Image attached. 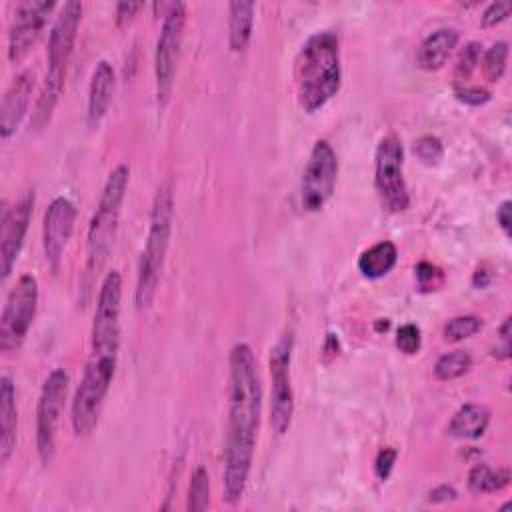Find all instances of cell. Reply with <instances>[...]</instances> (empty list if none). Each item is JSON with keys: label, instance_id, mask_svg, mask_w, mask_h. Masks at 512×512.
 Instances as JSON below:
<instances>
[{"label": "cell", "instance_id": "6da1fadb", "mask_svg": "<svg viewBox=\"0 0 512 512\" xmlns=\"http://www.w3.org/2000/svg\"><path fill=\"white\" fill-rule=\"evenodd\" d=\"M262 414V384L252 348L232 346L228 356V434L224 448V502L236 504L244 496Z\"/></svg>", "mask_w": 512, "mask_h": 512}, {"label": "cell", "instance_id": "7a4b0ae2", "mask_svg": "<svg viewBox=\"0 0 512 512\" xmlns=\"http://www.w3.org/2000/svg\"><path fill=\"white\" fill-rule=\"evenodd\" d=\"M120 302L122 276L112 270L104 276L98 290L90 332V356L72 398L70 422L78 438L92 434L96 428L106 394L114 380L120 352Z\"/></svg>", "mask_w": 512, "mask_h": 512}, {"label": "cell", "instance_id": "3957f363", "mask_svg": "<svg viewBox=\"0 0 512 512\" xmlns=\"http://www.w3.org/2000/svg\"><path fill=\"white\" fill-rule=\"evenodd\" d=\"M340 42L330 30L312 34L296 60L298 104L306 114L322 110L340 90Z\"/></svg>", "mask_w": 512, "mask_h": 512}, {"label": "cell", "instance_id": "277c9868", "mask_svg": "<svg viewBox=\"0 0 512 512\" xmlns=\"http://www.w3.org/2000/svg\"><path fill=\"white\" fill-rule=\"evenodd\" d=\"M172 218H174V194L172 184L164 180L154 196L152 210H150V226L146 234V242L138 260L136 270V288H134V302L136 310L144 312L154 302L158 282L162 276L170 234H172Z\"/></svg>", "mask_w": 512, "mask_h": 512}, {"label": "cell", "instance_id": "5b68a950", "mask_svg": "<svg viewBox=\"0 0 512 512\" xmlns=\"http://www.w3.org/2000/svg\"><path fill=\"white\" fill-rule=\"evenodd\" d=\"M128 178H130V168L126 164H118L106 178L98 206L88 222L86 268H84L86 276H94V272L102 268V264L106 262L112 250L122 202L128 188Z\"/></svg>", "mask_w": 512, "mask_h": 512}, {"label": "cell", "instance_id": "8992f818", "mask_svg": "<svg viewBox=\"0 0 512 512\" xmlns=\"http://www.w3.org/2000/svg\"><path fill=\"white\" fill-rule=\"evenodd\" d=\"M184 24H186V4L172 2L166 14L162 16V26L156 40V52H154V80H156L158 108H164L168 104L174 90Z\"/></svg>", "mask_w": 512, "mask_h": 512}, {"label": "cell", "instance_id": "52a82bcc", "mask_svg": "<svg viewBox=\"0 0 512 512\" xmlns=\"http://www.w3.org/2000/svg\"><path fill=\"white\" fill-rule=\"evenodd\" d=\"M374 184L382 204L390 212H404L410 206L404 178V148L396 134L384 136L374 154Z\"/></svg>", "mask_w": 512, "mask_h": 512}, {"label": "cell", "instance_id": "ba28073f", "mask_svg": "<svg viewBox=\"0 0 512 512\" xmlns=\"http://www.w3.org/2000/svg\"><path fill=\"white\" fill-rule=\"evenodd\" d=\"M38 308V280L22 274L8 292L0 316V348L14 352L22 346Z\"/></svg>", "mask_w": 512, "mask_h": 512}, {"label": "cell", "instance_id": "9c48e42d", "mask_svg": "<svg viewBox=\"0 0 512 512\" xmlns=\"http://www.w3.org/2000/svg\"><path fill=\"white\" fill-rule=\"evenodd\" d=\"M70 376L64 368H54L40 390L36 406V450L42 464H48L54 458L56 450V430L60 414L68 396Z\"/></svg>", "mask_w": 512, "mask_h": 512}, {"label": "cell", "instance_id": "30bf717a", "mask_svg": "<svg viewBox=\"0 0 512 512\" xmlns=\"http://www.w3.org/2000/svg\"><path fill=\"white\" fill-rule=\"evenodd\" d=\"M294 338L284 334L270 350V426L276 434H286L294 416V388L290 378Z\"/></svg>", "mask_w": 512, "mask_h": 512}, {"label": "cell", "instance_id": "8fae6325", "mask_svg": "<svg viewBox=\"0 0 512 512\" xmlns=\"http://www.w3.org/2000/svg\"><path fill=\"white\" fill-rule=\"evenodd\" d=\"M338 178V158L334 148L326 140L314 142L302 182H300V202L308 212H318L332 198Z\"/></svg>", "mask_w": 512, "mask_h": 512}, {"label": "cell", "instance_id": "7c38bea8", "mask_svg": "<svg viewBox=\"0 0 512 512\" xmlns=\"http://www.w3.org/2000/svg\"><path fill=\"white\" fill-rule=\"evenodd\" d=\"M82 20V4L76 0L64 2L60 12L54 18V24L48 34V48H46V78L52 82L64 84L66 68L74 50L78 26Z\"/></svg>", "mask_w": 512, "mask_h": 512}, {"label": "cell", "instance_id": "4fadbf2b", "mask_svg": "<svg viewBox=\"0 0 512 512\" xmlns=\"http://www.w3.org/2000/svg\"><path fill=\"white\" fill-rule=\"evenodd\" d=\"M54 0H24L16 4L8 28V58L10 62L22 60L42 34L48 16L54 12Z\"/></svg>", "mask_w": 512, "mask_h": 512}, {"label": "cell", "instance_id": "5bb4252c", "mask_svg": "<svg viewBox=\"0 0 512 512\" xmlns=\"http://www.w3.org/2000/svg\"><path fill=\"white\" fill-rule=\"evenodd\" d=\"M34 208V190L24 192L2 216V234H0V276L6 280L20 256L24 238L28 232L30 216Z\"/></svg>", "mask_w": 512, "mask_h": 512}, {"label": "cell", "instance_id": "9a60e30c", "mask_svg": "<svg viewBox=\"0 0 512 512\" xmlns=\"http://www.w3.org/2000/svg\"><path fill=\"white\" fill-rule=\"evenodd\" d=\"M76 206L72 200L58 196L54 198L42 218V248L44 258L52 270H58L62 254L70 242L76 222Z\"/></svg>", "mask_w": 512, "mask_h": 512}, {"label": "cell", "instance_id": "2e32d148", "mask_svg": "<svg viewBox=\"0 0 512 512\" xmlns=\"http://www.w3.org/2000/svg\"><path fill=\"white\" fill-rule=\"evenodd\" d=\"M34 86H36L34 72L24 70L12 80V84L4 92L2 108H0V134L4 140H8L16 132L22 118L26 116Z\"/></svg>", "mask_w": 512, "mask_h": 512}, {"label": "cell", "instance_id": "e0dca14e", "mask_svg": "<svg viewBox=\"0 0 512 512\" xmlns=\"http://www.w3.org/2000/svg\"><path fill=\"white\" fill-rule=\"evenodd\" d=\"M116 88V74L110 62L100 60L90 76V86H88V106H86V122L90 128H96L102 118L106 116L112 96Z\"/></svg>", "mask_w": 512, "mask_h": 512}, {"label": "cell", "instance_id": "ac0fdd59", "mask_svg": "<svg viewBox=\"0 0 512 512\" xmlns=\"http://www.w3.org/2000/svg\"><path fill=\"white\" fill-rule=\"evenodd\" d=\"M458 40H460V34L452 26H444V28H438L432 34H428L416 52L418 68H422L426 72L440 70L446 64V60L450 58Z\"/></svg>", "mask_w": 512, "mask_h": 512}, {"label": "cell", "instance_id": "d6986e66", "mask_svg": "<svg viewBox=\"0 0 512 512\" xmlns=\"http://www.w3.org/2000/svg\"><path fill=\"white\" fill-rule=\"evenodd\" d=\"M16 428H18V408H16V388L10 376L0 378V462L6 464L16 448Z\"/></svg>", "mask_w": 512, "mask_h": 512}, {"label": "cell", "instance_id": "ffe728a7", "mask_svg": "<svg viewBox=\"0 0 512 512\" xmlns=\"http://www.w3.org/2000/svg\"><path fill=\"white\" fill-rule=\"evenodd\" d=\"M490 424V410L484 404H462L448 422V434L460 440H476L484 436Z\"/></svg>", "mask_w": 512, "mask_h": 512}, {"label": "cell", "instance_id": "44dd1931", "mask_svg": "<svg viewBox=\"0 0 512 512\" xmlns=\"http://www.w3.org/2000/svg\"><path fill=\"white\" fill-rule=\"evenodd\" d=\"M398 262V248L390 240H380L366 248L358 258V270L364 278L378 280L392 272Z\"/></svg>", "mask_w": 512, "mask_h": 512}, {"label": "cell", "instance_id": "7402d4cb", "mask_svg": "<svg viewBox=\"0 0 512 512\" xmlns=\"http://www.w3.org/2000/svg\"><path fill=\"white\" fill-rule=\"evenodd\" d=\"M254 2L236 0L228 4V42L232 52H244L252 38Z\"/></svg>", "mask_w": 512, "mask_h": 512}, {"label": "cell", "instance_id": "603a6c76", "mask_svg": "<svg viewBox=\"0 0 512 512\" xmlns=\"http://www.w3.org/2000/svg\"><path fill=\"white\" fill-rule=\"evenodd\" d=\"M510 484L508 468H492L488 464H476L468 474V488L474 494H492L500 492Z\"/></svg>", "mask_w": 512, "mask_h": 512}, {"label": "cell", "instance_id": "cb8c5ba5", "mask_svg": "<svg viewBox=\"0 0 512 512\" xmlns=\"http://www.w3.org/2000/svg\"><path fill=\"white\" fill-rule=\"evenodd\" d=\"M472 368V356L466 350H452L442 354L434 364V376L442 382L464 376Z\"/></svg>", "mask_w": 512, "mask_h": 512}, {"label": "cell", "instance_id": "d4e9b609", "mask_svg": "<svg viewBox=\"0 0 512 512\" xmlns=\"http://www.w3.org/2000/svg\"><path fill=\"white\" fill-rule=\"evenodd\" d=\"M506 62H508V42L498 40L482 56L484 78L488 82H498L506 72Z\"/></svg>", "mask_w": 512, "mask_h": 512}, {"label": "cell", "instance_id": "484cf974", "mask_svg": "<svg viewBox=\"0 0 512 512\" xmlns=\"http://www.w3.org/2000/svg\"><path fill=\"white\" fill-rule=\"evenodd\" d=\"M210 500V476L204 466H196L188 486V510H206Z\"/></svg>", "mask_w": 512, "mask_h": 512}, {"label": "cell", "instance_id": "4316f807", "mask_svg": "<svg viewBox=\"0 0 512 512\" xmlns=\"http://www.w3.org/2000/svg\"><path fill=\"white\" fill-rule=\"evenodd\" d=\"M480 58H482V44L476 42V40L468 42L460 50V56H458L456 68H454V80H456L458 86H466V80H470V76L478 68Z\"/></svg>", "mask_w": 512, "mask_h": 512}, {"label": "cell", "instance_id": "83f0119b", "mask_svg": "<svg viewBox=\"0 0 512 512\" xmlns=\"http://www.w3.org/2000/svg\"><path fill=\"white\" fill-rule=\"evenodd\" d=\"M480 328H482V320L474 314L454 316L444 326V340L446 342H460V340H466V338L474 336Z\"/></svg>", "mask_w": 512, "mask_h": 512}, {"label": "cell", "instance_id": "f1b7e54d", "mask_svg": "<svg viewBox=\"0 0 512 512\" xmlns=\"http://www.w3.org/2000/svg\"><path fill=\"white\" fill-rule=\"evenodd\" d=\"M414 154L416 158L426 164V166H434L442 160L444 156V148H442V142L436 138V136H420L416 142H414Z\"/></svg>", "mask_w": 512, "mask_h": 512}, {"label": "cell", "instance_id": "f546056e", "mask_svg": "<svg viewBox=\"0 0 512 512\" xmlns=\"http://www.w3.org/2000/svg\"><path fill=\"white\" fill-rule=\"evenodd\" d=\"M396 346H398L400 352H404L408 356L416 354L420 350V346H422V332H420V328L416 324H412V322L402 324L398 328V332H396Z\"/></svg>", "mask_w": 512, "mask_h": 512}, {"label": "cell", "instance_id": "4dcf8cb0", "mask_svg": "<svg viewBox=\"0 0 512 512\" xmlns=\"http://www.w3.org/2000/svg\"><path fill=\"white\" fill-rule=\"evenodd\" d=\"M414 272H416L418 286H420V290H424V292L436 290V288L440 286V282H442V272H440L436 266H432L430 262H420Z\"/></svg>", "mask_w": 512, "mask_h": 512}, {"label": "cell", "instance_id": "1f68e13d", "mask_svg": "<svg viewBox=\"0 0 512 512\" xmlns=\"http://www.w3.org/2000/svg\"><path fill=\"white\" fill-rule=\"evenodd\" d=\"M454 94H456V100L466 106H482L492 96L490 90H486L482 86H458Z\"/></svg>", "mask_w": 512, "mask_h": 512}, {"label": "cell", "instance_id": "d6a6232c", "mask_svg": "<svg viewBox=\"0 0 512 512\" xmlns=\"http://www.w3.org/2000/svg\"><path fill=\"white\" fill-rule=\"evenodd\" d=\"M510 10H512V4L506 2V0H504V2H490V4L484 8L482 16H480L482 26L492 28V26L504 22V20L510 16Z\"/></svg>", "mask_w": 512, "mask_h": 512}, {"label": "cell", "instance_id": "836d02e7", "mask_svg": "<svg viewBox=\"0 0 512 512\" xmlns=\"http://www.w3.org/2000/svg\"><path fill=\"white\" fill-rule=\"evenodd\" d=\"M396 458H398V452L394 448H382L376 456V462H374V472L378 476V480H388L394 464H396Z\"/></svg>", "mask_w": 512, "mask_h": 512}, {"label": "cell", "instance_id": "e575fe53", "mask_svg": "<svg viewBox=\"0 0 512 512\" xmlns=\"http://www.w3.org/2000/svg\"><path fill=\"white\" fill-rule=\"evenodd\" d=\"M144 8L142 2H120L116 4V24L126 26L134 20V16Z\"/></svg>", "mask_w": 512, "mask_h": 512}, {"label": "cell", "instance_id": "d590c367", "mask_svg": "<svg viewBox=\"0 0 512 512\" xmlns=\"http://www.w3.org/2000/svg\"><path fill=\"white\" fill-rule=\"evenodd\" d=\"M498 336H500V346L492 350V356L498 360H508L510 358V318H504L498 330Z\"/></svg>", "mask_w": 512, "mask_h": 512}, {"label": "cell", "instance_id": "8d00e7d4", "mask_svg": "<svg viewBox=\"0 0 512 512\" xmlns=\"http://www.w3.org/2000/svg\"><path fill=\"white\" fill-rule=\"evenodd\" d=\"M512 202L510 200H502L496 208V222L500 226V230L504 232V236H510V224H512Z\"/></svg>", "mask_w": 512, "mask_h": 512}, {"label": "cell", "instance_id": "74e56055", "mask_svg": "<svg viewBox=\"0 0 512 512\" xmlns=\"http://www.w3.org/2000/svg\"><path fill=\"white\" fill-rule=\"evenodd\" d=\"M456 496H458V492L452 486L442 484L430 492V502H448V500H454Z\"/></svg>", "mask_w": 512, "mask_h": 512}]
</instances>
